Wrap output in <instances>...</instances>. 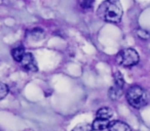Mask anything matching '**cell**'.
Returning a JSON list of instances; mask_svg holds the SVG:
<instances>
[{"instance_id":"1","label":"cell","mask_w":150,"mask_h":131,"mask_svg":"<svg viewBox=\"0 0 150 131\" xmlns=\"http://www.w3.org/2000/svg\"><path fill=\"white\" fill-rule=\"evenodd\" d=\"M98 17L109 23H119L122 18V9L116 1H104L97 11Z\"/></svg>"},{"instance_id":"2","label":"cell","mask_w":150,"mask_h":131,"mask_svg":"<svg viewBox=\"0 0 150 131\" xmlns=\"http://www.w3.org/2000/svg\"><path fill=\"white\" fill-rule=\"evenodd\" d=\"M127 99L129 104L135 109H141L147 104V93L140 86H132L127 91Z\"/></svg>"},{"instance_id":"3","label":"cell","mask_w":150,"mask_h":131,"mask_svg":"<svg viewBox=\"0 0 150 131\" xmlns=\"http://www.w3.org/2000/svg\"><path fill=\"white\" fill-rule=\"evenodd\" d=\"M116 62L122 67H133L139 62V54L133 48H125L117 53Z\"/></svg>"},{"instance_id":"4","label":"cell","mask_w":150,"mask_h":131,"mask_svg":"<svg viewBox=\"0 0 150 131\" xmlns=\"http://www.w3.org/2000/svg\"><path fill=\"white\" fill-rule=\"evenodd\" d=\"M21 64L22 67L28 72H36L38 70L35 58H34L33 54L30 53V52L25 53V55H24L23 60L21 62Z\"/></svg>"},{"instance_id":"5","label":"cell","mask_w":150,"mask_h":131,"mask_svg":"<svg viewBox=\"0 0 150 131\" xmlns=\"http://www.w3.org/2000/svg\"><path fill=\"white\" fill-rule=\"evenodd\" d=\"M108 129H109V131H132L131 127H129L127 123L122 122V121H118V120L110 122Z\"/></svg>"},{"instance_id":"6","label":"cell","mask_w":150,"mask_h":131,"mask_svg":"<svg viewBox=\"0 0 150 131\" xmlns=\"http://www.w3.org/2000/svg\"><path fill=\"white\" fill-rule=\"evenodd\" d=\"M109 120H105V119H100V118H97L96 120L94 121L93 123V130H96V131H102L105 130L109 127Z\"/></svg>"},{"instance_id":"7","label":"cell","mask_w":150,"mask_h":131,"mask_svg":"<svg viewBox=\"0 0 150 131\" xmlns=\"http://www.w3.org/2000/svg\"><path fill=\"white\" fill-rule=\"evenodd\" d=\"M113 115H114V112H113L110 108H106V106H104V108H101L100 110L97 112V118L109 120L110 118H112Z\"/></svg>"},{"instance_id":"8","label":"cell","mask_w":150,"mask_h":131,"mask_svg":"<svg viewBox=\"0 0 150 131\" xmlns=\"http://www.w3.org/2000/svg\"><path fill=\"white\" fill-rule=\"evenodd\" d=\"M121 95H122V88L119 87V86L113 85L112 87L109 89V96H110L111 99H113V100L119 99Z\"/></svg>"},{"instance_id":"9","label":"cell","mask_w":150,"mask_h":131,"mask_svg":"<svg viewBox=\"0 0 150 131\" xmlns=\"http://www.w3.org/2000/svg\"><path fill=\"white\" fill-rule=\"evenodd\" d=\"M11 55H13V60L18 62H21L23 60L24 55H25V48L24 47H17L13 48L11 50Z\"/></svg>"},{"instance_id":"10","label":"cell","mask_w":150,"mask_h":131,"mask_svg":"<svg viewBox=\"0 0 150 131\" xmlns=\"http://www.w3.org/2000/svg\"><path fill=\"white\" fill-rule=\"evenodd\" d=\"M29 34H30V36H31L32 39H34L35 41H39V40H41L44 36L43 30L40 29V28H35V29L32 30Z\"/></svg>"},{"instance_id":"11","label":"cell","mask_w":150,"mask_h":131,"mask_svg":"<svg viewBox=\"0 0 150 131\" xmlns=\"http://www.w3.org/2000/svg\"><path fill=\"white\" fill-rule=\"evenodd\" d=\"M113 78H114V85L123 88V85H125V79H123V77H122V74L118 71L115 72L114 75H113Z\"/></svg>"},{"instance_id":"12","label":"cell","mask_w":150,"mask_h":131,"mask_svg":"<svg viewBox=\"0 0 150 131\" xmlns=\"http://www.w3.org/2000/svg\"><path fill=\"white\" fill-rule=\"evenodd\" d=\"M72 131H93V126L88 123H80L77 126H75Z\"/></svg>"},{"instance_id":"13","label":"cell","mask_w":150,"mask_h":131,"mask_svg":"<svg viewBox=\"0 0 150 131\" xmlns=\"http://www.w3.org/2000/svg\"><path fill=\"white\" fill-rule=\"evenodd\" d=\"M8 92H9L8 86L5 83H3V82H0V100L3 99L8 94Z\"/></svg>"},{"instance_id":"14","label":"cell","mask_w":150,"mask_h":131,"mask_svg":"<svg viewBox=\"0 0 150 131\" xmlns=\"http://www.w3.org/2000/svg\"><path fill=\"white\" fill-rule=\"evenodd\" d=\"M137 35L143 40H147V39H149V38H150L149 32L145 31V30H142V29L137 30Z\"/></svg>"},{"instance_id":"15","label":"cell","mask_w":150,"mask_h":131,"mask_svg":"<svg viewBox=\"0 0 150 131\" xmlns=\"http://www.w3.org/2000/svg\"><path fill=\"white\" fill-rule=\"evenodd\" d=\"M93 4H94V2H90V1H84V2H81V6L83 7V8H90V7L93 6Z\"/></svg>"}]
</instances>
